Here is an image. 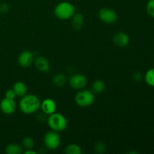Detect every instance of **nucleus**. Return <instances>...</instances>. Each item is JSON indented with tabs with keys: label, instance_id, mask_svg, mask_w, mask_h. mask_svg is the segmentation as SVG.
<instances>
[{
	"label": "nucleus",
	"instance_id": "4468645a",
	"mask_svg": "<svg viewBox=\"0 0 154 154\" xmlns=\"http://www.w3.org/2000/svg\"><path fill=\"white\" fill-rule=\"evenodd\" d=\"M13 90H14L17 96H20L23 97V96L26 95L27 87L24 83L21 81H17L14 83L13 86Z\"/></svg>",
	"mask_w": 154,
	"mask_h": 154
},
{
	"label": "nucleus",
	"instance_id": "393cba45",
	"mask_svg": "<svg viewBox=\"0 0 154 154\" xmlns=\"http://www.w3.org/2000/svg\"><path fill=\"white\" fill-rule=\"evenodd\" d=\"M133 78L135 81L137 82H140L142 79V76H141V74L139 73V72H135L133 75Z\"/></svg>",
	"mask_w": 154,
	"mask_h": 154
},
{
	"label": "nucleus",
	"instance_id": "1a4fd4ad",
	"mask_svg": "<svg viewBox=\"0 0 154 154\" xmlns=\"http://www.w3.org/2000/svg\"><path fill=\"white\" fill-rule=\"evenodd\" d=\"M34 54L32 51H23L20 53L17 58L18 64L23 68H27L31 66L34 62Z\"/></svg>",
	"mask_w": 154,
	"mask_h": 154
},
{
	"label": "nucleus",
	"instance_id": "a211bd4d",
	"mask_svg": "<svg viewBox=\"0 0 154 154\" xmlns=\"http://www.w3.org/2000/svg\"><path fill=\"white\" fill-rule=\"evenodd\" d=\"M65 152L67 154H81L82 150H81V147L78 144H72L66 147Z\"/></svg>",
	"mask_w": 154,
	"mask_h": 154
},
{
	"label": "nucleus",
	"instance_id": "2eb2a0df",
	"mask_svg": "<svg viewBox=\"0 0 154 154\" xmlns=\"http://www.w3.org/2000/svg\"><path fill=\"white\" fill-rule=\"evenodd\" d=\"M5 151L8 154H20L23 152V147L20 144L12 143L6 146Z\"/></svg>",
	"mask_w": 154,
	"mask_h": 154
},
{
	"label": "nucleus",
	"instance_id": "aec40b11",
	"mask_svg": "<svg viewBox=\"0 0 154 154\" xmlns=\"http://www.w3.org/2000/svg\"><path fill=\"white\" fill-rule=\"evenodd\" d=\"M23 146L26 150L28 149H32L35 146V141L32 137L27 136L25 137L23 140Z\"/></svg>",
	"mask_w": 154,
	"mask_h": 154
},
{
	"label": "nucleus",
	"instance_id": "6e6552de",
	"mask_svg": "<svg viewBox=\"0 0 154 154\" xmlns=\"http://www.w3.org/2000/svg\"><path fill=\"white\" fill-rule=\"evenodd\" d=\"M69 85L75 90H81L87 85V78L82 74H75L69 80Z\"/></svg>",
	"mask_w": 154,
	"mask_h": 154
},
{
	"label": "nucleus",
	"instance_id": "f3484780",
	"mask_svg": "<svg viewBox=\"0 0 154 154\" xmlns=\"http://www.w3.org/2000/svg\"><path fill=\"white\" fill-rule=\"evenodd\" d=\"M92 89L93 93H102L105 89V84L102 80H96L92 84Z\"/></svg>",
	"mask_w": 154,
	"mask_h": 154
},
{
	"label": "nucleus",
	"instance_id": "6ab92c4d",
	"mask_svg": "<svg viewBox=\"0 0 154 154\" xmlns=\"http://www.w3.org/2000/svg\"><path fill=\"white\" fill-rule=\"evenodd\" d=\"M144 80L149 86L154 87V68L147 70L144 75Z\"/></svg>",
	"mask_w": 154,
	"mask_h": 154
},
{
	"label": "nucleus",
	"instance_id": "4be33fe9",
	"mask_svg": "<svg viewBox=\"0 0 154 154\" xmlns=\"http://www.w3.org/2000/svg\"><path fill=\"white\" fill-rule=\"evenodd\" d=\"M105 144L102 141H97L95 144V150L98 153H103L105 151Z\"/></svg>",
	"mask_w": 154,
	"mask_h": 154
},
{
	"label": "nucleus",
	"instance_id": "412c9836",
	"mask_svg": "<svg viewBox=\"0 0 154 154\" xmlns=\"http://www.w3.org/2000/svg\"><path fill=\"white\" fill-rule=\"evenodd\" d=\"M146 11L149 16L154 17V0H149L146 5Z\"/></svg>",
	"mask_w": 154,
	"mask_h": 154
},
{
	"label": "nucleus",
	"instance_id": "0eeeda50",
	"mask_svg": "<svg viewBox=\"0 0 154 154\" xmlns=\"http://www.w3.org/2000/svg\"><path fill=\"white\" fill-rule=\"evenodd\" d=\"M16 108L17 105L14 99H10L5 97L0 102V110L3 114L11 115L15 112Z\"/></svg>",
	"mask_w": 154,
	"mask_h": 154
},
{
	"label": "nucleus",
	"instance_id": "5701e85b",
	"mask_svg": "<svg viewBox=\"0 0 154 154\" xmlns=\"http://www.w3.org/2000/svg\"><path fill=\"white\" fill-rule=\"evenodd\" d=\"M5 98H8V99H14L17 96L16 93H15L14 90L13 89H9V90H8L5 92Z\"/></svg>",
	"mask_w": 154,
	"mask_h": 154
},
{
	"label": "nucleus",
	"instance_id": "ddd939ff",
	"mask_svg": "<svg viewBox=\"0 0 154 154\" xmlns=\"http://www.w3.org/2000/svg\"><path fill=\"white\" fill-rule=\"evenodd\" d=\"M72 25L74 29L80 30L83 28L84 23V18L81 14H75L72 17Z\"/></svg>",
	"mask_w": 154,
	"mask_h": 154
},
{
	"label": "nucleus",
	"instance_id": "f257e3e1",
	"mask_svg": "<svg viewBox=\"0 0 154 154\" xmlns=\"http://www.w3.org/2000/svg\"><path fill=\"white\" fill-rule=\"evenodd\" d=\"M19 107L23 114H32L40 109L41 100L35 95H25L20 101Z\"/></svg>",
	"mask_w": 154,
	"mask_h": 154
},
{
	"label": "nucleus",
	"instance_id": "7ed1b4c3",
	"mask_svg": "<svg viewBox=\"0 0 154 154\" xmlns=\"http://www.w3.org/2000/svg\"><path fill=\"white\" fill-rule=\"evenodd\" d=\"M75 14V8L69 2H62L54 8V14L60 20H68Z\"/></svg>",
	"mask_w": 154,
	"mask_h": 154
},
{
	"label": "nucleus",
	"instance_id": "a878e982",
	"mask_svg": "<svg viewBox=\"0 0 154 154\" xmlns=\"http://www.w3.org/2000/svg\"><path fill=\"white\" fill-rule=\"evenodd\" d=\"M36 153L35 150H33L32 149H28V150H26L25 152H24V154H36Z\"/></svg>",
	"mask_w": 154,
	"mask_h": 154
},
{
	"label": "nucleus",
	"instance_id": "b1692460",
	"mask_svg": "<svg viewBox=\"0 0 154 154\" xmlns=\"http://www.w3.org/2000/svg\"><path fill=\"white\" fill-rule=\"evenodd\" d=\"M9 10V5L7 3H1L0 4V12L1 13H7Z\"/></svg>",
	"mask_w": 154,
	"mask_h": 154
},
{
	"label": "nucleus",
	"instance_id": "dca6fc26",
	"mask_svg": "<svg viewBox=\"0 0 154 154\" xmlns=\"http://www.w3.org/2000/svg\"><path fill=\"white\" fill-rule=\"evenodd\" d=\"M67 81V78L66 76L64 74H57L56 75H54V78L52 80V82L56 87H63V85H65Z\"/></svg>",
	"mask_w": 154,
	"mask_h": 154
},
{
	"label": "nucleus",
	"instance_id": "9b49d317",
	"mask_svg": "<svg viewBox=\"0 0 154 154\" xmlns=\"http://www.w3.org/2000/svg\"><path fill=\"white\" fill-rule=\"evenodd\" d=\"M113 42L114 45L120 48H124L127 46L129 43V37L126 32H118L115 33L113 37Z\"/></svg>",
	"mask_w": 154,
	"mask_h": 154
},
{
	"label": "nucleus",
	"instance_id": "39448f33",
	"mask_svg": "<svg viewBox=\"0 0 154 154\" xmlns=\"http://www.w3.org/2000/svg\"><path fill=\"white\" fill-rule=\"evenodd\" d=\"M44 144L48 150H57L61 144V138L58 132L55 131H50L44 136Z\"/></svg>",
	"mask_w": 154,
	"mask_h": 154
},
{
	"label": "nucleus",
	"instance_id": "20e7f679",
	"mask_svg": "<svg viewBox=\"0 0 154 154\" xmlns=\"http://www.w3.org/2000/svg\"><path fill=\"white\" fill-rule=\"evenodd\" d=\"M75 102L81 108H87L93 105L95 102V95L93 92L88 90H82L75 96Z\"/></svg>",
	"mask_w": 154,
	"mask_h": 154
},
{
	"label": "nucleus",
	"instance_id": "f03ea898",
	"mask_svg": "<svg viewBox=\"0 0 154 154\" xmlns=\"http://www.w3.org/2000/svg\"><path fill=\"white\" fill-rule=\"evenodd\" d=\"M48 126L53 131L57 132H63L66 129L68 125L66 117L60 113H53L50 114L48 118Z\"/></svg>",
	"mask_w": 154,
	"mask_h": 154
},
{
	"label": "nucleus",
	"instance_id": "423d86ee",
	"mask_svg": "<svg viewBox=\"0 0 154 154\" xmlns=\"http://www.w3.org/2000/svg\"><path fill=\"white\" fill-rule=\"evenodd\" d=\"M99 18L103 23L107 24H112L117 21V14L113 9L108 8H103L99 11Z\"/></svg>",
	"mask_w": 154,
	"mask_h": 154
},
{
	"label": "nucleus",
	"instance_id": "f8f14e48",
	"mask_svg": "<svg viewBox=\"0 0 154 154\" xmlns=\"http://www.w3.org/2000/svg\"><path fill=\"white\" fill-rule=\"evenodd\" d=\"M35 66L39 72H43V73L49 72L50 68H51L49 61L48 60V59L44 57H37L35 60Z\"/></svg>",
	"mask_w": 154,
	"mask_h": 154
},
{
	"label": "nucleus",
	"instance_id": "9d476101",
	"mask_svg": "<svg viewBox=\"0 0 154 154\" xmlns=\"http://www.w3.org/2000/svg\"><path fill=\"white\" fill-rule=\"evenodd\" d=\"M42 112L46 115H50L56 112L57 104L52 99H45L41 102V108Z\"/></svg>",
	"mask_w": 154,
	"mask_h": 154
}]
</instances>
